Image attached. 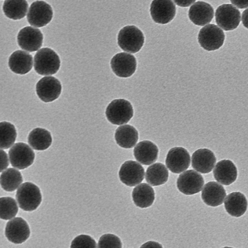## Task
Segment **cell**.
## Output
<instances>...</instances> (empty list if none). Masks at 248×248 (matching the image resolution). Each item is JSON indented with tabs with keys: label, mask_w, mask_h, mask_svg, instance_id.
<instances>
[{
	"label": "cell",
	"mask_w": 248,
	"mask_h": 248,
	"mask_svg": "<svg viewBox=\"0 0 248 248\" xmlns=\"http://www.w3.org/2000/svg\"><path fill=\"white\" fill-rule=\"evenodd\" d=\"M144 176L142 166L135 161L128 160L121 166L119 177L120 181L129 186H134L141 182Z\"/></svg>",
	"instance_id": "9a60e30c"
},
{
	"label": "cell",
	"mask_w": 248,
	"mask_h": 248,
	"mask_svg": "<svg viewBox=\"0 0 248 248\" xmlns=\"http://www.w3.org/2000/svg\"><path fill=\"white\" fill-rule=\"evenodd\" d=\"M99 248H122L120 239L116 235L107 233L102 235L98 241Z\"/></svg>",
	"instance_id": "1f68e13d"
},
{
	"label": "cell",
	"mask_w": 248,
	"mask_h": 248,
	"mask_svg": "<svg viewBox=\"0 0 248 248\" xmlns=\"http://www.w3.org/2000/svg\"><path fill=\"white\" fill-rule=\"evenodd\" d=\"M106 116L108 121L116 125L127 123L133 115V109L131 103L124 99L112 101L106 110Z\"/></svg>",
	"instance_id": "277c9868"
},
{
	"label": "cell",
	"mask_w": 248,
	"mask_h": 248,
	"mask_svg": "<svg viewBox=\"0 0 248 248\" xmlns=\"http://www.w3.org/2000/svg\"><path fill=\"white\" fill-rule=\"evenodd\" d=\"M118 44L123 50L135 53L142 47L144 42L142 32L134 25L126 26L119 31Z\"/></svg>",
	"instance_id": "3957f363"
},
{
	"label": "cell",
	"mask_w": 248,
	"mask_h": 248,
	"mask_svg": "<svg viewBox=\"0 0 248 248\" xmlns=\"http://www.w3.org/2000/svg\"><path fill=\"white\" fill-rule=\"evenodd\" d=\"M16 197L19 207L25 211L35 210L42 202L39 188L29 182H25L19 186Z\"/></svg>",
	"instance_id": "7a4b0ae2"
},
{
	"label": "cell",
	"mask_w": 248,
	"mask_h": 248,
	"mask_svg": "<svg viewBox=\"0 0 248 248\" xmlns=\"http://www.w3.org/2000/svg\"><path fill=\"white\" fill-rule=\"evenodd\" d=\"M2 9L7 17L13 20H19L25 16L28 4L26 0H5Z\"/></svg>",
	"instance_id": "83f0119b"
},
{
	"label": "cell",
	"mask_w": 248,
	"mask_h": 248,
	"mask_svg": "<svg viewBox=\"0 0 248 248\" xmlns=\"http://www.w3.org/2000/svg\"><path fill=\"white\" fill-rule=\"evenodd\" d=\"M169 172L165 166L159 162L149 166L146 171L145 179L149 184L158 186L165 184L168 180Z\"/></svg>",
	"instance_id": "4316f807"
},
{
	"label": "cell",
	"mask_w": 248,
	"mask_h": 248,
	"mask_svg": "<svg viewBox=\"0 0 248 248\" xmlns=\"http://www.w3.org/2000/svg\"><path fill=\"white\" fill-rule=\"evenodd\" d=\"M28 141L33 149L43 151L47 149L51 145L52 139L51 134L48 130L37 127L33 129L30 133Z\"/></svg>",
	"instance_id": "484cf974"
},
{
	"label": "cell",
	"mask_w": 248,
	"mask_h": 248,
	"mask_svg": "<svg viewBox=\"0 0 248 248\" xmlns=\"http://www.w3.org/2000/svg\"><path fill=\"white\" fill-rule=\"evenodd\" d=\"M133 151L136 159L142 165H149L158 157V149L151 141L143 140L139 142Z\"/></svg>",
	"instance_id": "44dd1931"
},
{
	"label": "cell",
	"mask_w": 248,
	"mask_h": 248,
	"mask_svg": "<svg viewBox=\"0 0 248 248\" xmlns=\"http://www.w3.org/2000/svg\"><path fill=\"white\" fill-rule=\"evenodd\" d=\"M18 208L16 200L10 197H1L0 199V217L8 220L15 217Z\"/></svg>",
	"instance_id": "4dcf8cb0"
},
{
	"label": "cell",
	"mask_w": 248,
	"mask_h": 248,
	"mask_svg": "<svg viewBox=\"0 0 248 248\" xmlns=\"http://www.w3.org/2000/svg\"><path fill=\"white\" fill-rule=\"evenodd\" d=\"M192 166L197 171L202 173L211 171L216 162L214 154L206 148L199 149L192 155Z\"/></svg>",
	"instance_id": "ac0fdd59"
},
{
	"label": "cell",
	"mask_w": 248,
	"mask_h": 248,
	"mask_svg": "<svg viewBox=\"0 0 248 248\" xmlns=\"http://www.w3.org/2000/svg\"><path fill=\"white\" fill-rule=\"evenodd\" d=\"M32 56L21 50L14 52L8 60V65L11 70L19 75H24L29 72L32 67Z\"/></svg>",
	"instance_id": "d6986e66"
},
{
	"label": "cell",
	"mask_w": 248,
	"mask_h": 248,
	"mask_svg": "<svg viewBox=\"0 0 248 248\" xmlns=\"http://www.w3.org/2000/svg\"><path fill=\"white\" fill-rule=\"evenodd\" d=\"M226 195V191L222 185L211 181L204 186L201 196L205 204L215 207L222 204Z\"/></svg>",
	"instance_id": "ffe728a7"
},
{
	"label": "cell",
	"mask_w": 248,
	"mask_h": 248,
	"mask_svg": "<svg viewBox=\"0 0 248 248\" xmlns=\"http://www.w3.org/2000/svg\"><path fill=\"white\" fill-rule=\"evenodd\" d=\"M0 158L1 169L0 171L1 172L3 170L7 168L9 164L7 155L5 152H4L1 149L0 150Z\"/></svg>",
	"instance_id": "836d02e7"
},
{
	"label": "cell",
	"mask_w": 248,
	"mask_h": 248,
	"mask_svg": "<svg viewBox=\"0 0 248 248\" xmlns=\"http://www.w3.org/2000/svg\"><path fill=\"white\" fill-rule=\"evenodd\" d=\"M52 17L51 6L44 1L36 0L31 5L27 18L31 25L40 28L49 23Z\"/></svg>",
	"instance_id": "ba28073f"
},
{
	"label": "cell",
	"mask_w": 248,
	"mask_h": 248,
	"mask_svg": "<svg viewBox=\"0 0 248 248\" xmlns=\"http://www.w3.org/2000/svg\"><path fill=\"white\" fill-rule=\"evenodd\" d=\"M110 65L116 76L121 78H127L135 72L137 62L133 55L125 52H121L112 57Z\"/></svg>",
	"instance_id": "4fadbf2b"
},
{
	"label": "cell",
	"mask_w": 248,
	"mask_h": 248,
	"mask_svg": "<svg viewBox=\"0 0 248 248\" xmlns=\"http://www.w3.org/2000/svg\"><path fill=\"white\" fill-rule=\"evenodd\" d=\"M95 240L90 235L81 234L75 238L71 243L70 248H96Z\"/></svg>",
	"instance_id": "d6a6232c"
},
{
	"label": "cell",
	"mask_w": 248,
	"mask_h": 248,
	"mask_svg": "<svg viewBox=\"0 0 248 248\" xmlns=\"http://www.w3.org/2000/svg\"><path fill=\"white\" fill-rule=\"evenodd\" d=\"M242 22L244 26L248 29V8L242 13Z\"/></svg>",
	"instance_id": "8d00e7d4"
},
{
	"label": "cell",
	"mask_w": 248,
	"mask_h": 248,
	"mask_svg": "<svg viewBox=\"0 0 248 248\" xmlns=\"http://www.w3.org/2000/svg\"><path fill=\"white\" fill-rule=\"evenodd\" d=\"M214 13L213 8L210 4L199 1L194 3L189 8L188 17L194 24L202 26L212 21Z\"/></svg>",
	"instance_id": "e0dca14e"
},
{
	"label": "cell",
	"mask_w": 248,
	"mask_h": 248,
	"mask_svg": "<svg viewBox=\"0 0 248 248\" xmlns=\"http://www.w3.org/2000/svg\"><path fill=\"white\" fill-rule=\"evenodd\" d=\"M23 182L21 172L14 168H8L0 175V185L5 191H15Z\"/></svg>",
	"instance_id": "f1b7e54d"
},
{
	"label": "cell",
	"mask_w": 248,
	"mask_h": 248,
	"mask_svg": "<svg viewBox=\"0 0 248 248\" xmlns=\"http://www.w3.org/2000/svg\"><path fill=\"white\" fill-rule=\"evenodd\" d=\"M215 179L222 185L228 186L237 178V170L233 163L227 159L218 162L213 170Z\"/></svg>",
	"instance_id": "7402d4cb"
},
{
	"label": "cell",
	"mask_w": 248,
	"mask_h": 248,
	"mask_svg": "<svg viewBox=\"0 0 248 248\" xmlns=\"http://www.w3.org/2000/svg\"><path fill=\"white\" fill-rule=\"evenodd\" d=\"M162 247V246L159 243L153 241H149L144 244L141 247Z\"/></svg>",
	"instance_id": "74e56055"
},
{
	"label": "cell",
	"mask_w": 248,
	"mask_h": 248,
	"mask_svg": "<svg viewBox=\"0 0 248 248\" xmlns=\"http://www.w3.org/2000/svg\"><path fill=\"white\" fill-rule=\"evenodd\" d=\"M115 139L120 147L126 149L131 148L138 141V132L132 125H121L116 130Z\"/></svg>",
	"instance_id": "d4e9b609"
},
{
	"label": "cell",
	"mask_w": 248,
	"mask_h": 248,
	"mask_svg": "<svg viewBox=\"0 0 248 248\" xmlns=\"http://www.w3.org/2000/svg\"><path fill=\"white\" fill-rule=\"evenodd\" d=\"M62 91L60 81L52 76L41 78L36 85V92L39 98L44 102H50L57 99Z\"/></svg>",
	"instance_id": "30bf717a"
},
{
	"label": "cell",
	"mask_w": 248,
	"mask_h": 248,
	"mask_svg": "<svg viewBox=\"0 0 248 248\" xmlns=\"http://www.w3.org/2000/svg\"><path fill=\"white\" fill-rule=\"evenodd\" d=\"M225 37L220 28L215 24H210L200 30L198 39L203 49L213 51L218 49L223 45Z\"/></svg>",
	"instance_id": "5b68a950"
},
{
	"label": "cell",
	"mask_w": 248,
	"mask_h": 248,
	"mask_svg": "<svg viewBox=\"0 0 248 248\" xmlns=\"http://www.w3.org/2000/svg\"><path fill=\"white\" fill-rule=\"evenodd\" d=\"M165 163L172 172L180 173L189 167L190 156L186 149L182 147H175L169 151Z\"/></svg>",
	"instance_id": "5bb4252c"
},
{
	"label": "cell",
	"mask_w": 248,
	"mask_h": 248,
	"mask_svg": "<svg viewBox=\"0 0 248 248\" xmlns=\"http://www.w3.org/2000/svg\"><path fill=\"white\" fill-rule=\"evenodd\" d=\"M196 0H173L175 4L179 6L186 7L190 6Z\"/></svg>",
	"instance_id": "d590c367"
},
{
	"label": "cell",
	"mask_w": 248,
	"mask_h": 248,
	"mask_svg": "<svg viewBox=\"0 0 248 248\" xmlns=\"http://www.w3.org/2000/svg\"><path fill=\"white\" fill-rule=\"evenodd\" d=\"M216 22L223 30L228 31L236 29L241 20L240 11L232 5L223 4L218 6L215 13Z\"/></svg>",
	"instance_id": "8992f818"
},
{
	"label": "cell",
	"mask_w": 248,
	"mask_h": 248,
	"mask_svg": "<svg viewBox=\"0 0 248 248\" xmlns=\"http://www.w3.org/2000/svg\"><path fill=\"white\" fill-rule=\"evenodd\" d=\"M9 157L13 167L19 170H23L33 163L35 154L27 144L17 142L9 150Z\"/></svg>",
	"instance_id": "52a82bcc"
},
{
	"label": "cell",
	"mask_w": 248,
	"mask_h": 248,
	"mask_svg": "<svg viewBox=\"0 0 248 248\" xmlns=\"http://www.w3.org/2000/svg\"><path fill=\"white\" fill-rule=\"evenodd\" d=\"M150 11L155 22L165 24L170 22L174 17L176 7L172 0H153Z\"/></svg>",
	"instance_id": "8fae6325"
},
{
	"label": "cell",
	"mask_w": 248,
	"mask_h": 248,
	"mask_svg": "<svg viewBox=\"0 0 248 248\" xmlns=\"http://www.w3.org/2000/svg\"><path fill=\"white\" fill-rule=\"evenodd\" d=\"M203 178L197 171L189 170L180 174L177 180L178 190L186 195H193L201 191Z\"/></svg>",
	"instance_id": "9c48e42d"
},
{
	"label": "cell",
	"mask_w": 248,
	"mask_h": 248,
	"mask_svg": "<svg viewBox=\"0 0 248 248\" xmlns=\"http://www.w3.org/2000/svg\"><path fill=\"white\" fill-rule=\"evenodd\" d=\"M17 40L22 49L29 52H34L41 47L43 35L39 29L27 26L20 30Z\"/></svg>",
	"instance_id": "7c38bea8"
},
{
	"label": "cell",
	"mask_w": 248,
	"mask_h": 248,
	"mask_svg": "<svg viewBox=\"0 0 248 248\" xmlns=\"http://www.w3.org/2000/svg\"><path fill=\"white\" fill-rule=\"evenodd\" d=\"M16 131L15 126L7 122L0 123V147L1 149L10 148L15 142L16 138Z\"/></svg>",
	"instance_id": "f546056e"
},
{
	"label": "cell",
	"mask_w": 248,
	"mask_h": 248,
	"mask_svg": "<svg viewBox=\"0 0 248 248\" xmlns=\"http://www.w3.org/2000/svg\"><path fill=\"white\" fill-rule=\"evenodd\" d=\"M224 206L231 216L239 217L246 212L248 202L245 196L242 193L234 192L227 195L224 202Z\"/></svg>",
	"instance_id": "603a6c76"
},
{
	"label": "cell",
	"mask_w": 248,
	"mask_h": 248,
	"mask_svg": "<svg viewBox=\"0 0 248 248\" xmlns=\"http://www.w3.org/2000/svg\"><path fill=\"white\" fill-rule=\"evenodd\" d=\"M132 197L135 204L142 208L150 206L155 198L154 189L146 183H141L136 186L133 189Z\"/></svg>",
	"instance_id": "cb8c5ba5"
},
{
	"label": "cell",
	"mask_w": 248,
	"mask_h": 248,
	"mask_svg": "<svg viewBox=\"0 0 248 248\" xmlns=\"http://www.w3.org/2000/svg\"><path fill=\"white\" fill-rule=\"evenodd\" d=\"M5 235L9 241L16 244H21L30 236L28 224L22 217H15L7 223Z\"/></svg>",
	"instance_id": "2e32d148"
},
{
	"label": "cell",
	"mask_w": 248,
	"mask_h": 248,
	"mask_svg": "<svg viewBox=\"0 0 248 248\" xmlns=\"http://www.w3.org/2000/svg\"><path fill=\"white\" fill-rule=\"evenodd\" d=\"M61 61L58 55L52 49L44 47L39 50L34 57V68L39 75H51L59 70Z\"/></svg>",
	"instance_id": "6da1fadb"
},
{
	"label": "cell",
	"mask_w": 248,
	"mask_h": 248,
	"mask_svg": "<svg viewBox=\"0 0 248 248\" xmlns=\"http://www.w3.org/2000/svg\"><path fill=\"white\" fill-rule=\"evenodd\" d=\"M231 3L238 8L248 7V0H230Z\"/></svg>",
	"instance_id": "e575fe53"
}]
</instances>
